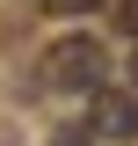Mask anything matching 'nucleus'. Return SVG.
Returning a JSON list of instances; mask_svg holds the SVG:
<instances>
[{
  "label": "nucleus",
  "instance_id": "f257e3e1",
  "mask_svg": "<svg viewBox=\"0 0 138 146\" xmlns=\"http://www.w3.org/2000/svg\"><path fill=\"white\" fill-rule=\"evenodd\" d=\"M109 80V51L102 36H58L51 51H44V88H102Z\"/></svg>",
  "mask_w": 138,
  "mask_h": 146
},
{
  "label": "nucleus",
  "instance_id": "f03ea898",
  "mask_svg": "<svg viewBox=\"0 0 138 146\" xmlns=\"http://www.w3.org/2000/svg\"><path fill=\"white\" fill-rule=\"evenodd\" d=\"M87 124L102 131V139H138V95H124V88H95V110H87Z\"/></svg>",
  "mask_w": 138,
  "mask_h": 146
},
{
  "label": "nucleus",
  "instance_id": "7ed1b4c3",
  "mask_svg": "<svg viewBox=\"0 0 138 146\" xmlns=\"http://www.w3.org/2000/svg\"><path fill=\"white\" fill-rule=\"evenodd\" d=\"M51 146H102V131H95V124H58Z\"/></svg>",
  "mask_w": 138,
  "mask_h": 146
},
{
  "label": "nucleus",
  "instance_id": "20e7f679",
  "mask_svg": "<svg viewBox=\"0 0 138 146\" xmlns=\"http://www.w3.org/2000/svg\"><path fill=\"white\" fill-rule=\"evenodd\" d=\"M51 15H87V7H102V0H44Z\"/></svg>",
  "mask_w": 138,
  "mask_h": 146
},
{
  "label": "nucleus",
  "instance_id": "39448f33",
  "mask_svg": "<svg viewBox=\"0 0 138 146\" xmlns=\"http://www.w3.org/2000/svg\"><path fill=\"white\" fill-rule=\"evenodd\" d=\"M116 22H124V29L138 36V0H116Z\"/></svg>",
  "mask_w": 138,
  "mask_h": 146
}]
</instances>
